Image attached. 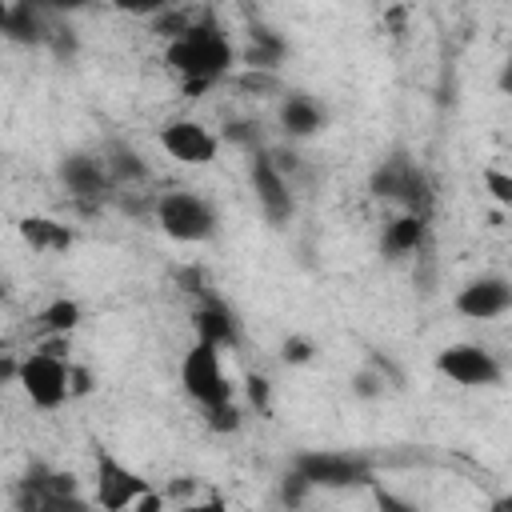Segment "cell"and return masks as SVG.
I'll list each match as a JSON object with an SVG mask.
<instances>
[{
    "instance_id": "13",
    "label": "cell",
    "mask_w": 512,
    "mask_h": 512,
    "mask_svg": "<svg viewBox=\"0 0 512 512\" xmlns=\"http://www.w3.org/2000/svg\"><path fill=\"white\" fill-rule=\"evenodd\" d=\"M60 180H64V188H68L76 200H100V196H108V188H112V176H108L104 156H92V152H72V156H64Z\"/></svg>"
},
{
    "instance_id": "12",
    "label": "cell",
    "mask_w": 512,
    "mask_h": 512,
    "mask_svg": "<svg viewBox=\"0 0 512 512\" xmlns=\"http://www.w3.org/2000/svg\"><path fill=\"white\" fill-rule=\"evenodd\" d=\"M84 500H76V480L68 472H48V468H32L20 484V508H80Z\"/></svg>"
},
{
    "instance_id": "20",
    "label": "cell",
    "mask_w": 512,
    "mask_h": 512,
    "mask_svg": "<svg viewBox=\"0 0 512 512\" xmlns=\"http://www.w3.org/2000/svg\"><path fill=\"white\" fill-rule=\"evenodd\" d=\"M104 164H108L112 184H120V180H144V176H148V168L140 164V156H136V152H124V148H120V152H112Z\"/></svg>"
},
{
    "instance_id": "6",
    "label": "cell",
    "mask_w": 512,
    "mask_h": 512,
    "mask_svg": "<svg viewBox=\"0 0 512 512\" xmlns=\"http://www.w3.org/2000/svg\"><path fill=\"white\" fill-rule=\"evenodd\" d=\"M296 476H304L308 488H356L372 480L368 464L348 452H300Z\"/></svg>"
},
{
    "instance_id": "5",
    "label": "cell",
    "mask_w": 512,
    "mask_h": 512,
    "mask_svg": "<svg viewBox=\"0 0 512 512\" xmlns=\"http://www.w3.org/2000/svg\"><path fill=\"white\" fill-rule=\"evenodd\" d=\"M372 192L392 200V204H400L404 212H416V216H428V204H432L424 172L404 156H392L372 172Z\"/></svg>"
},
{
    "instance_id": "22",
    "label": "cell",
    "mask_w": 512,
    "mask_h": 512,
    "mask_svg": "<svg viewBox=\"0 0 512 512\" xmlns=\"http://www.w3.org/2000/svg\"><path fill=\"white\" fill-rule=\"evenodd\" d=\"M280 356H284V364H308L316 356V344L308 336H288L284 348H280Z\"/></svg>"
},
{
    "instance_id": "23",
    "label": "cell",
    "mask_w": 512,
    "mask_h": 512,
    "mask_svg": "<svg viewBox=\"0 0 512 512\" xmlns=\"http://www.w3.org/2000/svg\"><path fill=\"white\" fill-rule=\"evenodd\" d=\"M204 416H208V428H216V432H232V428H240V408L228 400V404H220V408H204Z\"/></svg>"
},
{
    "instance_id": "17",
    "label": "cell",
    "mask_w": 512,
    "mask_h": 512,
    "mask_svg": "<svg viewBox=\"0 0 512 512\" xmlns=\"http://www.w3.org/2000/svg\"><path fill=\"white\" fill-rule=\"evenodd\" d=\"M428 236V216H416V212H400L388 228H384V252L388 256H408L424 244Z\"/></svg>"
},
{
    "instance_id": "24",
    "label": "cell",
    "mask_w": 512,
    "mask_h": 512,
    "mask_svg": "<svg viewBox=\"0 0 512 512\" xmlns=\"http://www.w3.org/2000/svg\"><path fill=\"white\" fill-rule=\"evenodd\" d=\"M484 184H488V192H492L496 204H512V176H508V172L484 168Z\"/></svg>"
},
{
    "instance_id": "2",
    "label": "cell",
    "mask_w": 512,
    "mask_h": 512,
    "mask_svg": "<svg viewBox=\"0 0 512 512\" xmlns=\"http://www.w3.org/2000/svg\"><path fill=\"white\" fill-rule=\"evenodd\" d=\"M68 336H48L36 352H28L20 360V372H16V384L24 388V396L44 408V412H56L64 400H72V380H68Z\"/></svg>"
},
{
    "instance_id": "26",
    "label": "cell",
    "mask_w": 512,
    "mask_h": 512,
    "mask_svg": "<svg viewBox=\"0 0 512 512\" xmlns=\"http://www.w3.org/2000/svg\"><path fill=\"white\" fill-rule=\"evenodd\" d=\"M384 392V376L380 372H360L356 376V396H380Z\"/></svg>"
},
{
    "instance_id": "16",
    "label": "cell",
    "mask_w": 512,
    "mask_h": 512,
    "mask_svg": "<svg viewBox=\"0 0 512 512\" xmlns=\"http://www.w3.org/2000/svg\"><path fill=\"white\" fill-rule=\"evenodd\" d=\"M280 124L288 136H316L324 128V108L312 100V96H288L280 104Z\"/></svg>"
},
{
    "instance_id": "9",
    "label": "cell",
    "mask_w": 512,
    "mask_h": 512,
    "mask_svg": "<svg viewBox=\"0 0 512 512\" xmlns=\"http://www.w3.org/2000/svg\"><path fill=\"white\" fill-rule=\"evenodd\" d=\"M160 148L172 156V160H180V164H188V168H200V164H212L216 160V152H220V140L212 136V128H204L200 120H168L164 128H160Z\"/></svg>"
},
{
    "instance_id": "1",
    "label": "cell",
    "mask_w": 512,
    "mask_h": 512,
    "mask_svg": "<svg viewBox=\"0 0 512 512\" xmlns=\"http://www.w3.org/2000/svg\"><path fill=\"white\" fill-rule=\"evenodd\" d=\"M164 60H168V68L184 80V92H188V96H200V92H208V88L232 68L236 52H232L228 36L220 32V24L204 12V16H192V20L172 36Z\"/></svg>"
},
{
    "instance_id": "14",
    "label": "cell",
    "mask_w": 512,
    "mask_h": 512,
    "mask_svg": "<svg viewBox=\"0 0 512 512\" xmlns=\"http://www.w3.org/2000/svg\"><path fill=\"white\" fill-rule=\"evenodd\" d=\"M192 320H196V340H204V344H212L220 352L236 348V340H240L236 336V320H232V312L220 300H204Z\"/></svg>"
},
{
    "instance_id": "8",
    "label": "cell",
    "mask_w": 512,
    "mask_h": 512,
    "mask_svg": "<svg viewBox=\"0 0 512 512\" xmlns=\"http://www.w3.org/2000/svg\"><path fill=\"white\" fill-rule=\"evenodd\" d=\"M436 368L452 384H464V388H488V384H500V376H504L500 360L480 344H448V348H440Z\"/></svg>"
},
{
    "instance_id": "25",
    "label": "cell",
    "mask_w": 512,
    "mask_h": 512,
    "mask_svg": "<svg viewBox=\"0 0 512 512\" xmlns=\"http://www.w3.org/2000/svg\"><path fill=\"white\" fill-rule=\"evenodd\" d=\"M28 4H36L44 16H64V12H76V8H88L92 0H28Z\"/></svg>"
},
{
    "instance_id": "18",
    "label": "cell",
    "mask_w": 512,
    "mask_h": 512,
    "mask_svg": "<svg viewBox=\"0 0 512 512\" xmlns=\"http://www.w3.org/2000/svg\"><path fill=\"white\" fill-rule=\"evenodd\" d=\"M280 60H284V40L272 36L268 28H256L252 32V44L244 52V64L252 72H272V68H280Z\"/></svg>"
},
{
    "instance_id": "4",
    "label": "cell",
    "mask_w": 512,
    "mask_h": 512,
    "mask_svg": "<svg viewBox=\"0 0 512 512\" xmlns=\"http://www.w3.org/2000/svg\"><path fill=\"white\" fill-rule=\"evenodd\" d=\"M180 384H184V392H188L200 408H220V404L232 400V384H228V376H224L220 348H212V344H204V340H196V344L184 352V360H180Z\"/></svg>"
},
{
    "instance_id": "30",
    "label": "cell",
    "mask_w": 512,
    "mask_h": 512,
    "mask_svg": "<svg viewBox=\"0 0 512 512\" xmlns=\"http://www.w3.org/2000/svg\"><path fill=\"white\" fill-rule=\"evenodd\" d=\"M0 296H8V280L4 276H0Z\"/></svg>"
},
{
    "instance_id": "7",
    "label": "cell",
    "mask_w": 512,
    "mask_h": 512,
    "mask_svg": "<svg viewBox=\"0 0 512 512\" xmlns=\"http://www.w3.org/2000/svg\"><path fill=\"white\" fill-rule=\"evenodd\" d=\"M148 488H152V484H148L140 472H132L128 464H120L108 448L96 452V496H92L96 508H104V512H124V508H132L136 496L148 492Z\"/></svg>"
},
{
    "instance_id": "21",
    "label": "cell",
    "mask_w": 512,
    "mask_h": 512,
    "mask_svg": "<svg viewBox=\"0 0 512 512\" xmlns=\"http://www.w3.org/2000/svg\"><path fill=\"white\" fill-rule=\"evenodd\" d=\"M116 12H128V16H164L176 0H108Z\"/></svg>"
},
{
    "instance_id": "11",
    "label": "cell",
    "mask_w": 512,
    "mask_h": 512,
    "mask_svg": "<svg viewBox=\"0 0 512 512\" xmlns=\"http://www.w3.org/2000/svg\"><path fill=\"white\" fill-rule=\"evenodd\" d=\"M252 188H256V200L268 224H284L292 216V192H288L284 168L264 152L252 156Z\"/></svg>"
},
{
    "instance_id": "3",
    "label": "cell",
    "mask_w": 512,
    "mask_h": 512,
    "mask_svg": "<svg viewBox=\"0 0 512 512\" xmlns=\"http://www.w3.org/2000/svg\"><path fill=\"white\" fill-rule=\"evenodd\" d=\"M156 220H160V232L180 240V244H200V240H208L216 232L212 204L200 192H188V188L164 192L156 200Z\"/></svg>"
},
{
    "instance_id": "15",
    "label": "cell",
    "mask_w": 512,
    "mask_h": 512,
    "mask_svg": "<svg viewBox=\"0 0 512 512\" xmlns=\"http://www.w3.org/2000/svg\"><path fill=\"white\" fill-rule=\"evenodd\" d=\"M16 232L32 252H68L72 248V228L52 216H24L16 224Z\"/></svg>"
},
{
    "instance_id": "28",
    "label": "cell",
    "mask_w": 512,
    "mask_h": 512,
    "mask_svg": "<svg viewBox=\"0 0 512 512\" xmlns=\"http://www.w3.org/2000/svg\"><path fill=\"white\" fill-rule=\"evenodd\" d=\"M16 372H20V360H12V356H0V384L16 380Z\"/></svg>"
},
{
    "instance_id": "10",
    "label": "cell",
    "mask_w": 512,
    "mask_h": 512,
    "mask_svg": "<svg viewBox=\"0 0 512 512\" xmlns=\"http://www.w3.org/2000/svg\"><path fill=\"white\" fill-rule=\"evenodd\" d=\"M452 304L468 320H496L512 308V284L504 276H476L456 292Z\"/></svg>"
},
{
    "instance_id": "27",
    "label": "cell",
    "mask_w": 512,
    "mask_h": 512,
    "mask_svg": "<svg viewBox=\"0 0 512 512\" xmlns=\"http://www.w3.org/2000/svg\"><path fill=\"white\" fill-rule=\"evenodd\" d=\"M248 400L260 404V408L268 404V380H264V376H252V380H248Z\"/></svg>"
},
{
    "instance_id": "19",
    "label": "cell",
    "mask_w": 512,
    "mask_h": 512,
    "mask_svg": "<svg viewBox=\"0 0 512 512\" xmlns=\"http://www.w3.org/2000/svg\"><path fill=\"white\" fill-rule=\"evenodd\" d=\"M36 320H40V332L44 336H68L80 324V304L76 300H52Z\"/></svg>"
},
{
    "instance_id": "29",
    "label": "cell",
    "mask_w": 512,
    "mask_h": 512,
    "mask_svg": "<svg viewBox=\"0 0 512 512\" xmlns=\"http://www.w3.org/2000/svg\"><path fill=\"white\" fill-rule=\"evenodd\" d=\"M8 12H12V4H8V0H0V32L8 28Z\"/></svg>"
}]
</instances>
